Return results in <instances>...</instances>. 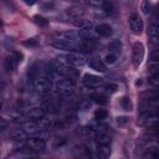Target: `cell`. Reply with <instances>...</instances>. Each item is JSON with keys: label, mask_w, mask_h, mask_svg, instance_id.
<instances>
[{"label": "cell", "mask_w": 159, "mask_h": 159, "mask_svg": "<svg viewBox=\"0 0 159 159\" xmlns=\"http://www.w3.org/2000/svg\"><path fill=\"white\" fill-rule=\"evenodd\" d=\"M155 157H158V153H157V148H155V147L149 148V149L143 154V158H155Z\"/></svg>", "instance_id": "33"}, {"label": "cell", "mask_w": 159, "mask_h": 159, "mask_svg": "<svg viewBox=\"0 0 159 159\" xmlns=\"http://www.w3.org/2000/svg\"><path fill=\"white\" fill-rule=\"evenodd\" d=\"M144 58V46L142 42H135L132 50V62L134 67H138Z\"/></svg>", "instance_id": "6"}, {"label": "cell", "mask_w": 159, "mask_h": 159, "mask_svg": "<svg viewBox=\"0 0 159 159\" xmlns=\"http://www.w3.org/2000/svg\"><path fill=\"white\" fill-rule=\"evenodd\" d=\"M56 88H57V91H58L61 94H63V96H70V94H72L73 91H75V82H73L72 78H67V77H66L65 80H61V81L57 82Z\"/></svg>", "instance_id": "5"}, {"label": "cell", "mask_w": 159, "mask_h": 159, "mask_svg": "<svg viewBox=\"0 0 159 159\" xmlns=\"http://www.w3.org/2000/svg\"><path fill=\"white\" fill-rule=\"evenodd\" d=\"M120 47H122V43H120L119 40H113V41H111L109 45H108V48H109V50L117 51V52L120 51Z\"/></svg>", "instance_id": "30"}, {"label": "cell", "mask_w": 159, "mask_h": 159, "mask_svg": "<svg viewBox=\"0 0 159 159\" xmlns=\"http://www.w3.org/2000/svg\"><path fill=\"white\" fill-rule=\"evenodd\" d=\"M1 107H2V103H0V109H1Z\"/></svg>", "instance_id": "45"}, {"label": "cell", "mask_w": 159, "mask_h": 159, "mask_svg": "<svg viewBox=\"0 0 159 159\" xmlns=\"http://www.w3.org/2000/svg\"><path fill=\"white\" fill-rule=\"evenodd\" d=\"M82 81H83L84 86H87L89 88H97V87H99V86L103 84V80L101 77H98L96 75H89V73L84 75Z\"/></svg>", "instance_id": "10"}, {"label": "cell", "mask_w": 159, "mask_h": 159, "mask_svg": "<svg viewBox=\"0 0 159 159\" xmlns=\"http://www.w3.org/2000/svg\"><path fill=\"white\" fill-rule=\"evenodd\" d=\"M45 147L46 142L42 138H32L26 143V148L30 149V152H41L45 149Z\"/></svg>", "instance_id": "11"}, {"label": "cell", "mask_w": 159, "mask_h": 159, "mask_svg": "<svg viewBox=\"0 0 159 159\" xmlns=\"http://www.w3.org/2000/svg\"><path fill=\"white\" fill-rule=\"evenodd\" d=\"M57 50H65V51H81V40L78 41H70V40H62L56 39L51 43Z\"/></svg>", "instance_id": "3"}, {"label": "cell", "mask_w": 159, "mask_h": 159, "mask_svg": "<svg viewBox=\"0 0 159 159\" xmlns=\"http://www.w3.org/2000/svg\"><path fill=\"white\" fill-rule=\"evenodd\" d=\"M129 26H130V30L133 34H135V35L142 34L143 27H144L142 17L138 14H132L129 17Z\"/></svg>", "instance_id": "8"}, {"label": "cell", "mask_w": 159, "mask_h": 159, "mask_svg": "<svg viewBox=\"0 0 159 159\" xmlns=\"http://www.w3.org/2000/svg\"><path fill=\"white\" fill-rule=\"evenodd\" d=\"M89 98L94 102V103H97V104H101V106H104V104H107V97L103 94V93H91V96H89Z\"/></svg>", "instance_id": "22"}, {"label": "cell", "mask_w": 159, "mask_h": 159, "mask_svg": "<svg viewBox=\"0 0 159 159\" xmlns=\"http://www.w3.org/2000/svg\"><path fill=\"white\" fill-rule=\"evenodd\" d=\"M94 140L98 143V144H109L111 143V137L106 133H94Z\"/></svg>", "instance_id": "23"}, {"label": "cell", "mask_w": 159, "mask_h": 159, "mask_svg": "<svg viewBox=\"0 0 159 159\" xmlns=\"http://www.w3.org/2000/svg\"><path fill=\"white\" fill-rule=\"evenodd\" d=\"M97 32H93L91 29H81L78 32V37L83 41H97Z\"/></svg>", "instance_id": "14"}, {"label": "cell", "mask_w": 159, "mask_h": 159, "mask_svg": "<svg viewBox=\"0 0 159 159\" xmlns=\"http://www.w3.org/2000/svg\"><path fill=\"white\" fill-rule=\"evenodd\" d=\"M128 122V117H118L117 118V123L118 124H125Z\"/></svg>", "instance_id": "38"}, {"label": "cell", "mask_w": 159, "mask_h": 159, "mask_svg": "<svg viewBox=\"0 0 159 159\" xmlns=\"http://www.w3.org/2000/svg\"><path fill=\"white\" fill-rule=\"evenodd\" d=\"M39 0H24V2L25 4H27V5H34L35 2H37Z\"/></svg>", "instance_id": "42"}, {"label": "cell", "mask_w": 159, "mask_h": 159, "mask_svg": "<svg viewBox=\"0 0 159 159\" xmlns=\"http://www.w3.org/2000/svg\"><path fill=\"white\" fill-rule=\"evenodd\" d=\"M103 1L104 0H84V2L87 5H91V6H94V7H102Z\"/></svg>", "instance_id": "35"}, {"label": "cell", "mask_w": 159, "mask_h": 159, "mask_svg": "<svg viewBox=\"0 0 159 159\" xmlns=\"http://www.w3.org/2000/svg\"><path fill=\"white\" fill-rule=\"evenodd\" d=\"M34 21L39 25V26H41V27H45V26H47V20L45 19V17H42V16H40V15H35L34 16Z\"/></svg>", "instance_id": "32"}, {"label": "cell", "mask_w": 159, "mask_h": 159, "mask_svg": "<svg viewBox=\"0 0 159 159\" xmlns=\"http://www.w3.org/2000/svg\"><path fill=\"white\" fill-rule=\"evenodd\" d=\"M102 9H103V11L106 12V14H113L114 12V6H113V4L111 2V1H107V0H104L103 1V5H102Z\"/></svg>", "instance_id": "27"}, {"label": "cell", "mask_w": 159, "mask_h": 159, "mask_svg": "<svg viewBox=\"0 0 159 159\" xmlns=\"http://www.w3.org/2000/svg\"><path fill=\"white\" fill-rule=\"evenodd\" d=\"M10 135H11V139L14 142H24L27 139V133L24 132L22 129H16V130L11 132Z\"/></svg>", "instance_id": "20"}, {"label": "cell", "mask_w": 159, "mask_h": 159, "mask_svg": "<svg viewBox=\"0 0 159 159\" xmlns=\"http://www.w3.org/2000/svg\"><path fill=\"white\" fill-rule=\"evenodd\" d=\"M96 32H97L98 35L103 36V37H109V36L113 34V30H112V27H111L109 25H107V24H101V25H98V26L96 27Z\"/></svg>", "instance_id": "16"}, {"label": "cell", "mask_w": 159, "mask_h": 159, "mask_svg": "<svg viewBox=\"0 0 159 159\" xmlns=\"http://www.w3.org/2000/svg\"><path fill=\"white\" fill-rule=\"evenodd\" d=\"M148 35H149L150 37H157V36L159 35V26H158V24H152V25H149Z\"/></svg>", "instance_id": "28"}, {"label": "cell", "mask_w": 159, "mask_h": 159, "mask_svg": "<svg viewBox=\"0 0 159 159\" xmlns=\"http://www.w3.org/2000/svg\"><path fill=\"white\" fill-rule=\"evenodd\" d=\"M45 114H46V113L43 112V109H42V108H40V107H34V108L29 109V112L26 113V117H27L29 119L40 120V119L45 118Z\"/></svg>", "instance_id": "15"}, {"label": "cell", "mask_w": 159, "mask_h": 159, "mask_svg": "<svg viewBox=\"0 0 159 159\" xmlns=\"http://www.w3.org/2000/svg\"><path fill=\"white\" fill-rule=\"evenodd\" d=\"M16 65H17V60H16V57L14 55L12 56H7L4 60V67L7 71H14L16 68Z\"/></svg>", "instance_id": "19"}, {"label": "cell", "mask_w": 159, "mask_h": 159, "mask_svg": "<svg viewBox=\"0 0 159 159\" xmlns=\"http://www.w3.org/2000/svg\"><path fill=\"white\" fill-rule=\"evenodd\" d=\"M56 39H62V40H70V41H78V34L71 32V31H63V32H58L56 35Z\"/></svg>", "instance_id": "17"}, {"label": "cell", "mask_w": 159, "mask_h": 159, "mask_svg": "<svg viewBox=\"0 0 159 159\" xmlns=\"http://www.w3.org/2000/svg\"><path fill=\"white\" fill-rule=\"evenodd\" d=\"M94 130L89 127H81L78 128V134L82 135V137H93L94 135Z\"/></svg>", "instance_id": "25"}, {"label": "cell", "mask_w": 159, "mask_h": 159, "mask_svg": "<svg viewBox=\"0 0 159 159\" xmlns=\"http://www.w3.org/2000/svg\"><path fill=\"white\" fill-rule=\"evenodd\" d=\"M32 86H34V89L39 93H46L51 89V80L48 77H45V76H39L36 77L34 81H32Z\"/></svg>", "instance_id": "4"}, {"label": "cell", "mask_w": 159, "mask_h": 159, "mask_svg": "<svg viewBox=\"0 0 159 159\" xmlns=\"http://www.w3.org/2000/svg\"><path fill=\"white\" fill-rule=\"evenodd\" d=\"M40 76V66H39V63H34V65H31L30 66V68H29V71H27V77H29V80L32 82L36 77H39Z\"/></svg>", "instance_id": "21"}, {"label": "cell", "mask_w": 159, "mask_h": 159, "mask_svg": "<svg viewBox=\"0 0 159 159\" xmlns=\"http://www.w3.org/2000/svg\"><path fill=\"white\" fill-rule=\"evenodd\" d=\"M87 65L92 68V70H94V71H97V72H106L107 71V67H106V63L99 58V57H96V56H91L88 60H87Z\"/></svg>", "instance_id": "9"}, {"label": "cell", "mask_w": 159, "mask_h": 159, "mask_svg": "<svg viewBox=\"0 0 159 159\" xmlns=\"http://www.w3.org/2000/svg\"><path fill=\"white\" fill-rule=\"evenodd\" d=\"M22 45L26 46V47H36V46L39 45V40H37L36 37H31V39L25 40V41L22 42Z\"/></svg>", "instance_id": "31"}, {"label": "cell", "mask_w": 159, "mask_h": 159, "mask_svg": "<svg viewBox=\"0 0 159 159\" xmlns=\"http://www.w3.org/2000/svg\"><path fill=\"white\" fill-rule=\"evenodd\" d=\"M97 154L99 158L102 159H106L111 155V147L109 144H98V148H97Z\"/></svg>", "instance_id": "18"}, {"label": "cell", "mask_w": 159, "mask_h": 159, "mask_svg": "<svg viewBox=\"0 0 159 159\" xmlns=\"http://www.w3.org/2000/svg\"><path fill=\"white\" fill-rule=\"evenodd\" d=\"M0 25H1V21H0Z\"/></svg>", "instance_id": "46"}, {"label": "cell", "mask_w": 159, "mask_h": 159, "mask_svg": "<svg viewBox=\"0 0 159 159\" xmlns=\"http://www.w3.org/2000/svg\"><path fill=\"white\" fill-rule=\"evenodd\" d=\"M4 87H5V82H4V81L0 78V89H2Z\"/></svg>", "instance_id": "44"}, {"label": "cell", "mask_w": 159, "mask_h": 159, "mask_svg": "<svg viewBox=\"0 0 159 159\" xmlns=\"http://www.w3.org/2000/svg\"><path fill=\"white\" fill-rule=\"evenodd\" d=\"M14 56L16 57V60H17V62H20V61H22V53H20V52H14Z\"/></svg>", "instance_id": "41"}, {"label": "cell", "mask_w": 159, "mask_h": 159, "mask_svg": "<svg viewBox=\"0 0 159 159\" xmlns=\"http://www.w3.org/2000/svg\"><path fill=\"white\" fill-rule=\"evenodd\" d=\"M120 106L124 111H130L132 109V102L128 97H122L120 98Z\"/></svg>", "instance_id": "29"}, {"label": "cell", "mask_w": 159, "mask_h": 159, "mask_svg": "<svg viewBox=\"0 0 159 159\" xmlns=\"http://www.w3.org/2000/svg\"><path fill=\"white\" fill-rule=\"evenodd\" d=\"M104 89L109 93H114L118 89V86L116 83H107V84H104Z\"/></svg>", "instance_id": "36"}, {"label": "cell", "mask_w": 159, "mask_h": 159, "mask_svg": "<svg viewBox=\"0 0 159 159\" xmlns=\"http://www.w3.org/2000/svg\"><path fill=\"white\" fill-rule=\"evenodd\" d=\"M48 66H50V68L52 70V72L55 75L63 76V77H67V78H73V77L77 76V72L73 68H71V66H67V65L60 62L58 60H51Z\"/></svg>", "instance_id": "1"}, {"label": "cell", "mask_w": 159, "mask_h": 159, "mask_svg": "<svg viewBox=\"0 0 159 159\" xmlns=\"http://www.w3.org/2000/svg\"><path fill=\"white\" fill-rule=\"evenodd\" d=\"M150 58H152L153 62H157V61H158V51H157V50H153V53H152Z\"/></svg>", "instance_id": "39"}, {"label": "cell", "mask_w": 159, "mask_h": 159, "mask_svg": "<svg viewBox=\"0 0 159 159\" xmlns=\"http://www.w3.org/2000/svg\"><path fill=\"white\" fill-rule=\"evenodd\" d=\"M6 127H7V122H6V119H4V118L0 117V129L6 128Z\"/></svg>", "instance_id": "40"}, {"label": "cell", "mask_w": 159, "mask_h": 159, "mask_svg": "<svg viewBox=\"0 0 159 159\" xmlns=\"http://www.w3.org/2000/svg\"><path fill=\"white\" fill-rule=\"evenodd\" d=\"M116 60H117V57H116V55H113V53H108V55L104 57L106 63H109V65L114 63V62H116Z\"/></svg>", "instance_id": "37"}, {"label": "cell", "mask_w": 159, "mask_h": 159, "mask_svg": "<svg viewBox=\"0 0 159 159\" xmlns=\"http://www.w3.org/2000/svg\"><path fill=\"white\" fill-rule=\"evenodd\" d=\"M41 108L43 109L45 113H51V114H53V113L60 112V109H61V102H60V99H57V98H48V99H46L45 102H42Z\"/></svg>", "instance_id": "7"}, {"label": "cell", "mask_w": 159, "mask_h": 159, "mask_svg": "<svg viewBox=\"0 0 159 159\" xmlns=\"http://www.w3.org/2000/svg\"><path fill=\"white\" fill-rule=\"evenodd\" d=\"M52 6H53V2H51V4H46V5H43V10H45V11H47V10H48V9H51Z\"/></svg>", "instance_id": "43"}, {"label": "cell", "mask_w": 159, "mask_h": 159, "mask_svg": "<svg viewBox=\"0 0 159 159\" xmlns=\"http://www.w3.org/2000/svg\"><path fill=\"white\" fill-rule=\"evenodd\" d=\"M83 14V11H82V9H80V7H70V9H66L63 12H62V15H61V21H67V20H70V19H78L81 15Z\"/></svg>", "instance_id": "12"}, {"label": "cell", "mask_w": 159, "mask_h": 159, "mask_svg": "<svg viewBox=\"0 0 159 159\" xmlns=\"http://www.w3.org/2000/svg\"><path fill=\"white\" fill-rule=\"evenodd\" d=\"M22 130L24 132H26L27 134H36V133H39L42 128H41V125L39 124V122L36 123V122H34V120H29V122H25L24 124H22Z\"/></svg>", "instance_id": "13"}, {"label": "cell", "mask_w": 159, "mask_h": 159, "mask_svg": "<svg viewBox=\"0 0 159 159\" xmlns=\"http://www.w3.org/2000/svg\"><path fill=\"white\" fill-rule=\"evenodd\" d=\"M140 10H142V12L143 14H149V11H150V4H149V1L148 0H143L142 1V4H140Z\"/></svg>", "instance_id": "34"}, {"label": "cell", "mask_w": 159, "mask_h": 159, "mask_svg": "<svg viewBox=\"0 0 159 159\" xmlns=\"http://www.w3.org/2000/svg\"><path fill=\"white\" fill-rule=\"evenodd\" d=\"M75 26L76 27H80V29H91L93 26V22L91 20H87V19H76L75 21Z\"/></svg>", "instance_id": "24"}, {"label": "cell", "mask_w": 159, "mask_h": 159, "mask_svg": "<svg viewBox=\"0 0 159 159\" xmlns=\"http://www.w3.org/2000/svg\"><path fill=\"white\" fill-rule=\"evenodd\" d=\"M107 116H108V112L106 109H97L94 112V119H97L98 122L104 120L107 118Z\"/></svg>", "instance_id": "26"}, {"label": "cell", "mask_w": 159, "mask_h": 159, "mask_svg": "<svg viewBox=\"0 0 159 159\" xmlns=\"http://www.w3.org/2000/svg\"><path fill=\"white\" fill-rule=\"evenodd\" d=\"M57 60L67 66L71 67H82L86 61L83 58V56L78 55V53H67V55H60L57 56Z\"/></svg>", "instance_id": "2"}]
</instances>
